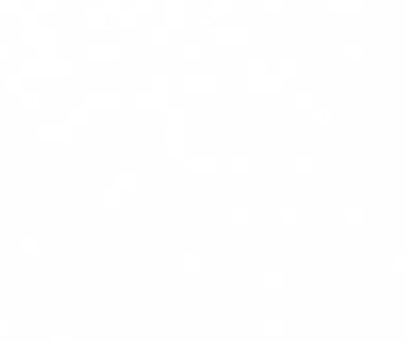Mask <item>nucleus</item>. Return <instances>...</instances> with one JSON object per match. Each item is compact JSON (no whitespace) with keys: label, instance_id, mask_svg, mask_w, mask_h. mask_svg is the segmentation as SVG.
I'll list each match as a JSON object with an SVG mask.
<instances>
[]
</instances>
